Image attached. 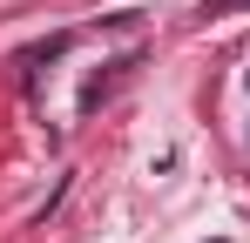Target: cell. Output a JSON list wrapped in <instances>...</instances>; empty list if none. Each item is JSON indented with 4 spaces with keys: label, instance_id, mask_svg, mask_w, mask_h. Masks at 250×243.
<instances>
[{
    "label": "cell",
    "instance_id": "obj_1",
    "mask_svg": "<svg viewBox=\"0 0 250 243\" xmlns=\"http://www.w3.org/2000/svg\"><path fill=\"white\" fill-rule=\"evenodd\" d=\"M216 7H244V0H216Z\"/></svg>",
    "mask_w": 250,
    "mask_h": 243
},
{
    "label": "cell",
    "instance_id": "obj_2",
    "mask_svg": "<svg viewBox=\"0 0 250 243\" xmlns=\"http://www.w3.org/2000/svg\"><path fill=\"white\" fill-rule=\"evenodd\" d=\"M244 88H250V68H244Z\"/></svg>",
    "mask_w": 250,
    "mask_h": 243
}]
</instances>
